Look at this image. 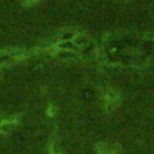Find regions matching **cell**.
<instances>
[{
	"instance_id": "obj_1",
	"label": "cell",
	"mask_w": 154,
	"mask_h": 154,
	"mask_svg": "<svg viewBox=\"0 0 154 154\" xmlns=\"http://www.w3.org/2000/svg\"><path fill=\"white\" fill-rule=\"evenodd\" d=\"M97 150L101 154H117L118 148L116 146H107V144H99Z\"/></svg>"
}]
</instances>
